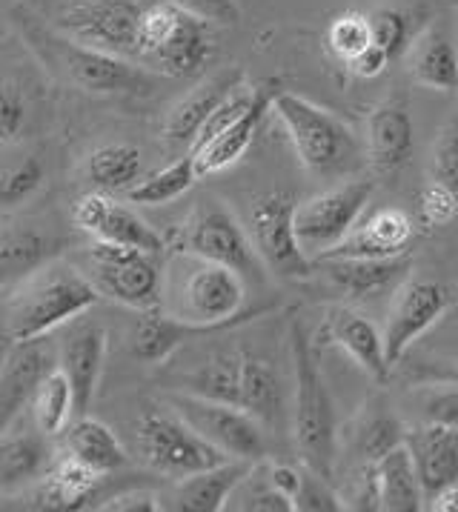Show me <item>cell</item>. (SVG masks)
Instances as JSON below:
<instances>
[{"instance_id":"cell-8","label":"cell","mask_w":458,"mask_h":512,"mask_svg":"<svg viewBox=\"0 0 458 512\" xmlns=\"http://www.w3.org/2000/svg\"><path fill=\"white\" fill-rule=\"evenodd\" d=\"M184 249L195 258L235 269L244 281L264 284L267 267L252 244L250 229L221 201H207L189 215L184 226Z\"/></svg>"},{"instance_id":"cell-5","label":"cell","mask_w":458,"mask_h":512,"mask_svg":"<svg viewBox=\"0 0 458 512\" xmlns=\"http://www.w3.org/2000/svg\"><path fill=\"white\" fill-rule=\"evenodd\" d=\"M292 375V441L304 467L330 478L335 464V410L327 381L318 367V352L295 321L290 332Z\"/></svg>"},{"instance_id":"cell-2","label":"cell","mask_w":458,"mask_h":512,"mask_svg":"<svg viewBox=\"0 0 458 512\" xmlns=\"http://www.w3.org/2000/svg\"><path fill=\"white\" fill-rule=\"evenodd\" d=\"M104 295L92 278L61 258H49L18 281L6 304V327L15 341L46 338L55 329L69 327L98 307Z\"/></svg>"},{"instance_id":"cell-53","label":"cell","mask_w":458,"mask_h":512,"mask_svg":"<svg viewBox=\"0 0 458 512\" xmlns=\"http://www.w3.org/2000/svg\"><path fill=\"white\" fill-rule=\"evenodd\" d=\"M427 510L430 512H458V481L438 490L430 501H427Z\"/></svg>"},{"instance_id":"cell-44","label":"cell","mask_w":458,"mask_h":512,"mask_svg":"<svg viewBox=\"0 0 458 512\" xmlns=\"http://www.w3.org/2000/svg\"><path fill=\"white\" fill-rule=\"evenodd\" d=\"M418 215H421V224L430 229L453 224L458 218V192L433 178L418 192Z\"/></svg>"},{"instance_id":"cell-37","label":"cell","mask_w":458,"mask_h":512,"mask_svg":"<svg viewBox=\"0 0 458 512\" xmlns=\"http://www.w3.org/2000/svg\"><path fill=\"white\" fill-rule=\"evenodd\" d=\"M198 178H201V175H198L195 158L187 152V155L175 158V161L164 166V169H158V172H152V175H144L138 184L126 192V201L135 206L172 204V201H178L181 195H187Z\"/></svg>"},{"instance_id":"cell-17","label":"cell","mask_w":458,"mask_h":512,"mask_svg":"<svg viewBox=\"0 0 458 512\" xmlns=\"http://www.w3.org/2000/svg\"><path fill=\"white\" fill-rule=\"evenodd\" d=\"M55 464V450L49 447V435L29 418H18L0 432V492L29 490L41 481Z\"/></svg>"},{"instance_id":"cell-1","label":"cell","mask_w":458,"mask_h":512,"mask_svg":"<svg viewBox=\"0 0 458 512\" xmlns=\"http://www.w3.org/2000/svg\"><path fill=\"white\" fill-rule=\"evenodd\" d=\"M9 21L23 46L32 52V58L46 69V75L63 86L98 98H144L158 86L161 75L146 69L144 63L72 41L61 29L43 23L23 6H15L9 12Z\"/></svg>"},{"instance_id":"cell-26","label":"cell","mask_w":458,"mask_h":512,"mask_svg":"<svg viewBox=\"0 0 458 512\" xmlns=\"http://www.w3.org/2000/svg\"><path fill=\"white\" fill-rule=\"evenodd\" d=\"M272 95H275V89L261 86L250 109H247L238 121L232 123L224 135H218L215 141H209L207 146H201L198 152H189V155L195 158V166H198V175H201V178L218 175V172H227L229 166H235L247 152H250V146L255 144L261 126H264V118L270 115Z\"/></svg>"},{"instance_id":"cell-36","label":"cell","mask_w":458,"mask_h":512,"mask_svg":"<svg viewBox=\"0 0 458 512\" xmlns=\"http://www.w3.org/2000/svg\"><path fill=\"white\" fill-rule=\"evenodd\" d=\"M92 238L95 241H109V244L132 246V249H141V252H149V255H161L167 249L164 235L155 226L146 224L135 209L118 204L112 198H109V204H106L104 215H101V221L95 226Z\"/></svg>"},{"instance_id":"cell-3","label":"cell","mask_w":458,"mask_h":512,"mask_svg":"<svg viewBox=\"0 0 458 512\" xmlns=\"http://www.w3.org/2000/svg\"><path fill=\"white\" fill-rule=\"evenodd\" d=\"M270 112L281 121L301 166L324 181L347 178L361 164L353 126L335 112L287 89H275Z\"/></svg>"},{"instance_id":"cell-4","label":"cell","mask_w":458,"mask_h":512,"mask_svg":"<svg viewBox=\"0 0 458 512\" xmlns=\"http://www.w3.org/2000/svg\"><path fill=\"white\" fill-rule=\"evenodd\" d=\"M215 55L212 23L172 0L144 6L138 23V63L155 75L187 81L207 69Z\"/></svg>"},{"instance_id":"cell-12","label":"cell","mask_w":458,"mask_h":512,"mask_svg":"<svg viewBox=\"0 0 458 512\" xmlns=\"http://www.w3.org/2000/svg\"><path fill=\"white\" fill-rule=\"evenodd\" d=\"M373 192V181H344L321 195H313L304 204L298 201L295 232L307 258L321 261L330 249L341 244L361 221Z\"/></svg>"},{"instance_id":"cell-34","label":"cell","mask_w":458,"mask_h":512,"mask_svg":"<svg viewBox=\"0 0 458 512\" xmlns=\"http://www.w3.org/2000/svg\"><path fill=\"white\" fill-rule=\"evenodd\" d=\"M86 181L92 189H101L106 195L112 192H129L144 178V152L132 144H104L86 158Z\"/></svg>"},{"instance_id":"cell-48","label":"cell","mask_w":458,"mask_h":512,"mask_svg":"<svg viewBox=\"0 0 458 512\" xmlns=\"http://www.w3.org/2000/svg\"><path fill=\"white\" fill-rule=\"evenodd\" d=\"M424 421L433 427L458 430V378L424 395Z\"/></svg>"},{"instance_id":"cell-43","label":"cell","mask_w":458,"mask_h":512,"mask_svg":"<svg viewBox=\"0 0 458 512\" xmlns=\"http://www.w3.org/2000/svg\"><path fill=\"white\" fill-rule=\"evenodd\" d=\"M255 95H258V89H252L250 83H241L238 89H232L227 98L215 106V112L209 115V121L204 123V129L198 132V138H195V144H192L189 152H198L201 146H207L209 141H215L218 135H224L229 126L250 109L252 101H255Z\"/></svg>"},{"instance_id":"cell-41","label":"cell","mask_w":458,"mask_h":512,"mask_svg":"<svg viewBox=\"0 0 458 512\" xmlns=\"http://www.w3.org/2000/svg\"><path fill=\"white\" fill-rule=\"evenodd\" d=\"M407 441V432L401 427V421H396L393 415L387 412H378L370 415L361 427H358V438H355V447L364 464H373L381 455H387L390 450H396L398 444Z\"/></svg>"},{"instance_id":"cell-35","label":"cell","mask_w":458,"mask_h":512,"mask_svg":"<svg viewBox=\"0 0 458 512\" xmlns=\"http://www.w3.org/2000/svg\"><path fill=\"white\" fill-rule=\"evenodd\" d=\"M29 412L49 438L63 435L66 427L78 418V398H75L72 381L61 369V364L46 372V378L38 384V390L29 401Z\"/></svg>"},{"instance_id":"cell-19","label":"cell","mask_w":458,"mask_h":512,"mask_svg":"<svg viewBox=\"0 0 458 512\" xmlns=\"http://www.w3.org/2000/svg\"><path fill=\"white\" fill-rule=\"evenodd\" d=\"M324 344L344 349L373 381H387L393 372V367L387 364V352H384V335L358 309L333 307L324 315V324L318 329L315 352Z\"/></svg>"},{"instance_id":"cell-27","label":"cell","mask_w":458,"mask_h":512,"mask_svg":"<svg viewBox=\"0 0 458 512\" xmlns=\"http://www.w3.org/2000/svg\"><path fill=\"white\" fill-rule=\"evenodd\" d=\"M373 472L375 498H378V510L384 512H421L427 510V495L421 490L418 481L416 458L410 444H398L396 450L381 455L378 461L367 464Z\"/></svg>"},{"instance_id":"cell-29","label":"cell","mask_w":458,"mask_h":512,"mask_svg":"<svg viewBox=\"0 0 458 512\" xmlns=\"http://www.w3.org/2000/svg\"><path fill=\"white\" fill-rule=\"evenodd\" d=\"M407 444L416 458L418 481L427 501L438 490L450 487L458 481V430L433 427L427 424L418 435H407Z\"/></svg>"},{"instance_id":"cell-13","label":"cell","mask_w":458,"mask_h":512,"mask_svg":"<svg viewBox=\"0 0 458 512\" xmlns=\"http://www.w3.org/2000/svg\"><path fill=\"white\" fill-rule=\"evenodd\" d=\"M453 307V292L441 281L410 278L393 292V304L384 324V352L387 364L396 369L410 347L427 335Z\"/></svg>"},{"instance_id":"cell-9","label":"cell","mask_w":458,"mask_h":512,"mask_svg":"<svg viewBox=\"0 0 458 512\" xmlns=\"http://www.w3.org/2000/svg\"><path fill=\"white\" fill-rule=\"evenodd\" d=\"M295 195L287 189H270L255 195L247 229L267 272L284 281H301L313 272V258L298 244L295 232Z\"/></svg>"},{"instance_id":"cell-6","label":"cell","mask_w":458,"mask_h":512,"mask_svg":"<svg viewBox=\"0 0 458 512\" xmlns=\"http://www.w3.org/2000/svg\"><path fill=\"white\" fill-rule=\"evenodd\" d=\"M138 452L152 472L169 481L187 478L192 472L209 470L229 461V455L212 447L204 435L189 427L172 407H149L135 424Z\"/></svg>"},{"instance_id":"cell-45","label":"cell","mask_w":458,"mask_h":512,"mask_svg":"<svg viewBox=\"0 0 458 512\" xmlns=\"http://www.w3.org/2000/svg\"><path fill=\"white\" fill-rule=\"evenodd\" d=\"M229 507L244 512H295V501L287 498L284 492L275 490L270 481H267V475H264V484L255 487L250 472V475L241 481V487L232 492V504H229Z\"/></svg>"},{"instance_id":"cell-21","label":"cell","mask_w":458,"mask_h":512,"mask_svg":"<svg viewBox=\"0 0 458 512\" xmlns=\"http://www.w3.org/2000/svg\"><path fill=\"white\" fill-rule=\"evenodd\" d=\"M324 275L350 304L396 292L410 272V258H324Z\"/></svg>"},{"instance_id":"cell-33","label":"cell","mask_w":458,"mask_h":512,"mask_svg":"<svg viewBox=\"0 0 458 512\" xmlns=\"http://www.w3.org/2000/svg\"><path fill=\"white\" fill-rule=\"evenodd\" d=\"M55 241L35 226H0V284L21 281L32 269L55 258Z\"/></svg>"},{"instance_id":"cell-31","label":"cell","mask_w":458,"mask_h":512,"mask_svg":"<svg viewBox=\"0 0 458 512\" xmlns=\"http://www.w3.org/2000/svg\"><path fill=\"white\" fill-rule=\"evenodd\" d=\"M41 95L21 69H0V146H18L29 138L38 118Z\"/></svg>"},{"instance_id":"cell-22","label":"cell","mask_w":458,"mask_h":512,"mask_svg":"<svg viewBox=\"0 0 458 512\" xmlns=\"http://www.w3.org/2000/svg\"><path fill=\"white\" fill-rule=\"evenodd\" d=\"M252 461L229 458L218 467L192 472L187 478L172 481L169 492H164V510L178 512H221L232 501V492L241 487V481L252 472Z\"/></svg>"},{"instance_id":"cell-11","label":"cell","mask_w":458,"mask_h":512,"mask_svg":"<svg viewBox=\"0 0 458 512\" xmlns=\"http://www.w3.org/2000/svg\"><path fill=\"white\" fill-rule=\"evenodd\" d=\"M169 407L229 458H241L252 464L267 461V427L247 410L224 401L201 398L192 392L172 395Z\"/></svg>"},{"instance_id":"cell-18","label":"cell","mask_w":458,"mask_h":512,"mask_svg":"<svg viewBox=\"0 0 458 512\" xmlns=\"http://www.w3.org/2000/svg\"><path fill=\"white\" fill-rule=\"evenodd\" d=\"M55 358L58 352L46 338L15 341L6 364L0 369V432L21 418L46 372L58 367Z\"/></svg>"},{"instance_id":"cell-14","label":"cell","mask_w":458,"mask_h":512,"mask_svg":"<svg viewBox=\"0 0 458 512\" xmlns=\"http://www.w3.org/2000/svg\"><path fill=\"white\" fill-rule=\"evenodd\" d=\"M195 258V255H192ZM247 281L235 269L195 258V267L187 269L178 287V318L187 321H224L235 318L244 309Z\"/></svg>"},{"instance_id":"cell-49","label":"cell","mask_w":458,"mask_h":512,"mask_svg":"<svg viewBox=\"0 0 458 512\" xmlns=\"http://www.w3.org/2000/svg\"><path fill=\"white\" fill-rule=\"evenodd\" d=\"M98 510L104 512H158L164 510V498L152 490H126L112 495Z\"/></svg>"},{"instance_id":"cell-23","label":"cell","mask_w":458,"mask_h":512,"mask_svg":"<svg viewBox=\"0 0 458 512\" xmlns=\"http://www.w3.org/2000/svg\"><path fill=\"white\" fill-rule=\"evenodd\" d=\"M416 123L401 101H384L367 118V161L378 175H396L413 161Z\"/></svg>"},{"instance_id":"cell-50","label":"cell","mask_w":458,"mask_h":512,"mask_svg":"<svg viewBox=\"0 0 458 512\" xmlns=\"http://www.w3.org/2000/svg\"><path fill=\"white\" fill-rule=\"evenodd\" d=\"M172 3L184 6L187 12L204 18V21L221 23V26H232V23H238V18H241L235 0H172Z\"/></svg>"},{"instance_id":"cell-42","label":"cell","mask_w":458,"mask_h":512,"mask_svg":"<svg viewBox=\"0 0 458 512\" xmlns=\"http://www.w3.org/2000/svg\"><path fill=\"white\" fill-rule=\"evenodd\" d=\"M373 43H378L393 61L413 46V18L401 9H375L370 15Z\"/></svg>"},{"instance_id":"cell-24","label":"cell","mask_w":458,"mask_h":512,"mask_svg":"<svg viewBox=\"0 0 458 512\" xmlns=\"http://www.w3.org/2000/svg\"><path fill=\"white\" fill-rule=\"evenodd\" d=\"M241 83H247L241 69H224L204 83H198L187 98H181L169 109L167 123H164V141L175 149H192L198 132L204 129L209 115L215 112V106L224 101L232 89H238Z\"/></svg>"},{"instance_id":"cell-40","label":"cell","mask_w":458,"mask_h":512,"mask_svg":"<svg viewBox=\"0 0 458 512\" xmlns=\"http://www.w3.org/2000/svg\"><path fill=\"white\" fill-rule=\"evenodd\" d=\"M373 43V29H370V15L364 12H341L333 23L327 26V49L333 52L338 61H353L358 52H364Z\"/></svg>"},{"instance_id":"cell-7","label":"cell","mask_w":458,"mask_h":512,"mask_svg":"<svg viewBox=\"0 0 458 512\" xmlns=\"http://www.w3.org/2000/svg\"><path fill=\"white\" fill-rule=\"evenodd\" d=\"M86 264H89L86 275L109 301L138 312L161 307L164 275L155 255L132 246L92 241V246L86 249Z\"/></svg>"},{"instance_id":"cell-15","label":"cell","mask_w":458,"mask_h":512,"mask_svg":"<svg viewBox=\"0 0 458 512\" xmlns=\"http://www.w3.org/2000/svg\"><path fill=\"white\" fill-rule=\"evenodd\" d=\"M272 309L275 307L241 309L235 318H224V321H187V318H178V315H161V312L149 309V312H144V318L138 321L135 332H132V355L138 361H146V364H161L175 349H181L189 341L244 327L255 318L270 315Z\"/></svg>"},{"instance_id":"cell-25","label":"cell","mask_w":458,"mask_h":512,"mask_svg":"<svg viewBox=\"0 0 458 512\" xmlns=\"http://www.w3.org/2000/svg\"><path fill=\"white\" fill-rule=\"evenodd\" d=\"M101 472L78 461L75 455L55 458L41 481L29 487V507L32 510H86L89 498L101 484Z\"/></svg>"},{"instance_id":"cell-38","label":"cell","mask_w":458,"mask_h":512,"mask_svg":"<svg viewBox=\"0 0 458 512\" xmlns=\"http://www.w3.org/2000/svg\"><path fill=\"white\" fill-rule=\"evenodd\" d=\"M238 378H241L238 352L235 355H212L207 364H201L181 381V390L238 407Z\"/></svg>"},{"instance_id":"cell-28","label":"cell","mask_w":458,"mask_h":512,"mask_svg":"<svg viewBox=\"0 0 458 512\" xmlns=\"http://www.w3.org/2000/svg\"><path fill=\"white\" fill-rule=\"evenodd\" d=\"M241 378H238V407L258 418L267 430H275L284 410V390L281 378L267 358L255 355L250 349L238 352Z\"/></svg>"},{"instance_id":"cell-39","label":"cell","mask_w":458,"mask_h":512,"mask_svg":"<svg viewBox=\"0 0 458 512\" xmlns=\"http://www.w3.org/2000/svg\"><path fill=\"white\" fill-rule=\"evenodd\" d=\"M43 186H46V166L35 155L0 166V206L6 209L29 204Z\"/></svg>"},{"instance_id":"cell-54","label":"cell","mask_w":458,"mask_h":512,"mask_svg":"<svg viewBox=\"0 0 458 512\" xmlns=\"http://www.w3.org/2000/svg\"><path fill=\"white\" fill-rule=\"evenodd\" d=\"M12 347H15L12 332H9V327H0V369H3V364H6V358H9Z\"/></svg>"},{"instance_id":"cell-46","label":"cell","mask_w":458,"mask_h":512,"mask_svg":"<svg viewBox=\"0 0 458 512\" xmlns=\"http://www.w3.org/2000/svg\"><path fill=\"white\" fill-rule=\"evenodd\" d=\"M304 467V464H301ZM350 510L344 498L330 487V478L318 475L310 467H304V481L295 495V512H341Z\"/></svg>"},{"instance_id":"cell-52","label":"cell","mask_w":458,"mask_h":512,"mask_svg":"<svg viewBox=\"0 0 458 512\" xmlns=\"http://www.w3.org/2000/svg\"><path fill=\"white\" fill-rule=\"evenodd\" d=\"M267 481L278 492H284L287 498L295 501V495L301 490L304 481V467H292V464H281V461H267Z\"/></svg>"},{"instance_id":"cell-30","label":"cell","mask_w":458,"mask_h":512,"mask_svg":"<svg viewBox=\"0 0 458 512\" xmlns=\"http://www.w3.org/2000/svg\"><path fill=\"white\" fill-rule=\"evenodd\" d=\"M410 75L418 86H427L436 92H456L458 46L444 26H430L421 38L413 41Z\"/></svg>"},{"instance_id":"cell-47","label":"cell","mask_w":458,"mask_h":512,"mask_svg":"<svg viewBox=\"0 0 458 512\" xmlns=\"http://www.w3.org/2000/svg\"><path fill=\"white\" fill-rule=\"evenodd\" d=\"M433 178L458 192V112L441 126L433 146Z\"/></svg>"},{"instance_id":"cell-10","label":"cell","mask_w":458,"mask_h":512,"mask_svg":"<svg viewBox=\"0 0 458 512\" xmlns=\"http://www.w3.org/2000/svg\"><path fill=\"white\" fill-rule=\"evenodd\" d=\"M141 0H66L52 26L72 41L138 61Z\"/></svg>"},{"instance_id":"cell-20","label":"cell","mask_w":458,"mask_h":512,"mask_svg":"<svg viewBox=\"0 0 458 512\" xmlns=\"http://www.w3.org/2000/svg\"><path fill=\"white\" fill-rule=\"evenodd\" d=\"M413 238H416L413 218L404 209L381 206L364 221H358L353 232L324 258H401L410 252Z\"/></svg>"},{"instance_id":"cell-51","label":"cell","mask_w":458,"mask_h":512,"mask_svg":"<svg viewBox=\"0 0 458 512\" xmlns=\"http://www.w3.org/2000/svg\"><path fill=\"white\" fill-rule=\"evenodd\" d=\"M390 55L378 46V43H370L364 52H358L353 61L347 63V69L353 72L355 78H361V81H373V78H378L387 66H390Z\"/></svg>"},{"instance_id":"cell-16","label":"cell","mask_w":458,"mask_h":512,"mask_svg":"<svg viewBox=\"0 0 458 512\" xmlns=\"http://www.w3.org/2000/svg\"><path fill=\"white\" fill-rule=\"evenodd\" d=\"M106 349H109V332L98 321H72L61 347H58V364L69 375L72 390L78 398V415H86L104 375Z\"/></svg>"},{"instance_id":"cell-32","label":"cell","mask_w":458,"mask_h":512,"mask_svg":"<svg viewBox=\"0 0 458 512\" xmlns=\"http://www.w3.org/2000/svg\"><path fill=\"white\" fill-rule=\"evenodd\" d=\"M66 452L75 455L78 461L89 464L92 470H98L101 475L121 470L129 464L126 447L121 444V438L112 432V427H106L104 421L92 418V415H78L66 432Z\"/></svg>"}]
</instances>
